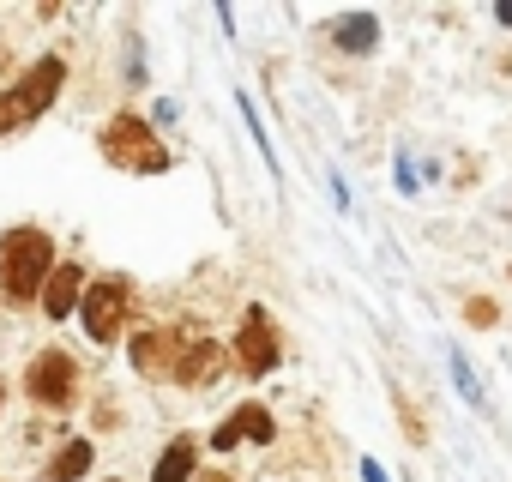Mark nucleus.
Masks as SVG:
<instances>
[{"instance_id": "10", "label": "nucleus", "mask_w": 512, "mask_h": 482, "mask_svg": "<svg viewBox=\"0 0 512 482\" xmlns=\"http://www.w3.org/2000/svg\"><path fill=\"white\" fill-rule=\"evenodd\" d=\"M380 43V19L374 13H350L344 25H338V49H350V55H368Z\"/></svg>"}, {"instance_id": "14", "label": "nucleus", "mask_w": 512, "mask_h": 482, "mask_svg": "<svg viewBox=\"0 0 512 482\" xmlns=\"http://www.w3.org/2000/svg\"><path fill=\"white\" fill-rule=\"evenodd\" d=\"M452 380H458V392H464V404H482V386H476V374H470V362H464V350H452Z\"/></svg>"}, {"instance_id": "2", "label": "nucleus", "mask_w": 512, "mask_h": 482, "mask_svg": "<svg viewBox=\"0 0 512 482\" xmlns=\"http://www.w3.org/2000/svg\"><path fill=\"white\" fill-rule=\"evenodd\" d=\"M61 85H67V61H61V55L31 61V67H25L7 91H0V133H13V127L37 121V115L61 97Z\"/></svg>"}, {"instance_id": "18", "label": "nucleus", "mask_w": 512, "mask_h": 482, "mask_svg": "<svg viewBox=\"0 0 512 482\" xmlns=\"http://www.w3.org/2000/svg\"><path fill=\"white\" fill-rule=\"evenodd\" d=\"M205 482H229V470H205Z\"/></svg>"}, {"instance_id": "1", "label": "nucleus", "mask_w": 512, "mask_h": 482, "mask_svg": "<svg viewBox=\"0 0 512 482\" xmlns=\"http://www.w3.org/2000/svg\"><path fill=\"white\" fill-rule=\"evenodd\" d=\"M49 272H55V241L37 223H19V229L0 235V296H7L13 308L37 302Z\"/></svg>"}, {"instance_id": "13", "label": "nucleus", "mask_w": 512, "mask_h": 482, "mask_svg": "<svg viewBox=\"0 0 512 482\" xmlns=\"http://www.w3.org/2000/svg\"><path fill=\"white\" fill-rule=\"evenodd\" d=\"M392 404H398V422H404V440H410V446H422V440H428V428H422V416H416V404H410L404 392H392Z\"/></svg>"}, {"instance_id": "7", "label": "nucleus", "mask_w": 512, "mask_h": 482, "mask_svg": "<svg viewBox=\"0 0 512 482\" xmlns=\"http://www.w3.org/2000/svg\"><path fill=\"white\" fill-rule=\"evenodd\" d=\"M217 374H223V350L205 332H181L175 362H169V380H181V386H217Z\"/></svg>"}, {"instance_id": "9", "label": "nucleus", "mask_w": 512, "mask_h": 482, "mask_svg": "<svg viewBox=\"0 0 512 482\" xmlns=\"http://www.w3.org/2000/svg\"><path fill=\"white\" fill-rule=\"evenodd\" d=\"M79 296H85V272L73 266V260H61L55 272H49V284H43V308H49V320H67L73 308H79Z\"/></svg>"}, {"instance_id": "3", "label": "nucleus", "mask_w": 512, "mask_h": 482, "mask_svg": "<svg viewBox=\"0 0 512 482\" xmlns=\"http://www.w3.org/2000/svg\"><path fill=\"white\" fill-rule=\"evenodd\" d=\"M97 151H103V163H115V169H127V175H163V169H169V151L157 145V133H151L145 115H115V121H103Z\"/></svg>"}, {"instance_id": "12", "label": "nucleus", "mask_w": 512, "mask_h": 482, "mask_svg": "<svg viewBox=\"0 0 512 482\" xmlns=\"http://www.w3.org/2000/svg\"><path fill=\"white\" fill-rule=\"evenodd\" d=\"M187 476H193V440L181 434V440H169V446H163V458H157L151 482H187Z\"/></svg>"}, {"instance_id": "4", "label": "nucleus", "mask_w": 512, "mask_h": 482, "mask_svg": "<svg viewBox=\"0 0 512 482\" xmlns=\"http://www.w3.org/2000/svg\"><path fill=\"white\" fill-rule=\"evenodd\" d=\"M79 314H85V338H91V344H115V338L127 332V314H133V278L109 272V278L85 284Z\"/></svg>"}, {"instance_id": "11", "label": "nucleus", "mask_w": 512, "mask_h": 482, "mask_svg": "<svg viewBox=\"0 0 512 482\" xmlns=\"http://www.w3.org/2000/svg\"><path fill=\"white\" fill-rule=\"evenodd\" d=\"M91 470V440H67L55 458H49V482H79Z\"/></svg>"}, {"instance_id": "5", "label": "nucleus", "mask_w": 512, "mask_h": 482, "mask_svg": "<svg viewBox=\"0 0 512 482\" xmlns=\"http://www.w3.org/2000/svg\"><path fill=\"white\" fill-rule=\"evenodd\" d=\"M25 392H31L37 404L67 410V404L79 398V362H73L67 350H43V356L31 362V374H25Z\"/></svg>"}, {"instance_id": "15", "label": "nucleus", "mask_w": 512, "mask_h": 482, "mask_svg": "<svg viewBox=\"0 0 512 482\" xmlns=\"http://www.w3.org/2000/svg\"><path fill=\"white\" fill-rule=\"evenodd\" d=\"M464 320H470V326H494L500 314H494V302H482V296H476V302H464Z\"/></svg>"}, {"instance_id": "16", "label": "nucleus", "mask_w": 512, "mask_h": 482, "mask_svg": "<svg viewBox=\"0 0 512 482\" xmlns=\"http://www.w3.org/2000/svg\"><path fill=\"white\" fill-rule=\"evenodd\" d=\"M362 476H368V482H386V470H380L374 458H362Z\"/></svg>"}, {"instance_id": "6", "label": "nucleus", "mask_w": 512, "mask_h": 482, "mask_svg": "<svg viewBox=\"0 0 512 482\" xmlns=\"http://www.w3.org/2000/svg\"><path fill=\"white\" fill-rule=\"evenodd\" d=\"M235 362H241L247 374H272V368L284 362V344H278V326H272V314H266V308H247V314H241Z\"/></svg>"}, {"instance_id": "17", "label": "nucleus", "mask_w": 512, "mask_h": 482, "mask_svg": "<svg viewBox=\"0 0 512 482\" xmlns=\"http://www.w3.org/2000/svg\"><path fill=\"white\" fill-rule=\"evenodd\" d=\"M494 19H500V25H512V0H506V7H494Z\"/></svg>"}, {"instance_id": "19", "label": "nucleus", "mask_w": 512, "mask_h": 482, "mask_svg": "<svg viewBox=\"0 0 512 482\" xmlns=\"http://www.w3.org/2000/svg\"><path fill=\"white\" fill-rule=\"evenodd\" d=\"M0 398H7V386H0Z\"/></svg>"}, {"instance_id": "8", "label": "nucleus", "mask_w": 512, "mask_h": 482, "mask_svg": "<svg viewBox=\"0 0 512 482\" xmlns=\"http://www.w3.org/2000/svg\"><path fill=\"white\" fill-rule=\"evenodd\" d=\"M272 434H278V428H272V410H266V404H241V410H229V422L211 434V446H217V452H229L235 440H260V446H266Z\"/></svg>"}]
</instances>
